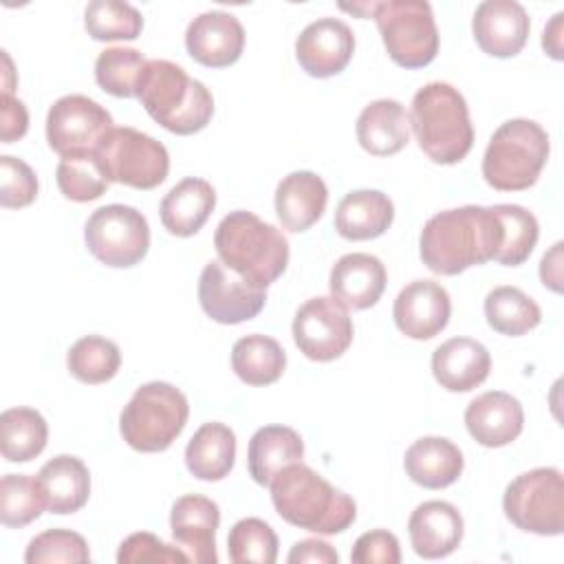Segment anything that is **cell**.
<instances>
[{"label": "cell", "instance_id": "1", "mask_svg": "<svg viewBox=\"0 0 564 564\" xmlns=\"http://www.w3.org/2000/svg\"><path fill=\"white\" fill-rule=\"evenodd\" d=\"M502 225L494 207L463 205L427 218L419 238L423 264L438 275H458L496 258Z\"/></svg>", "mask_w": 564, "mask_h": 564}, {"label": "cell", "instance_id": "2", "mask_svg": "<svg viewBox=\"0 0 564 564\" xmlns=\"http://www.w3.org/2000/svg\"><path fill=\"white\" fill-rule=\"evenodd\" d=\"M269 487L278 516L304 531L335 535L357 518L355 500L302 460L280 469Z\"/></svg>", "mask_w": 564, "mask_h": 564}, {"label": "cell", "instance_id": "3", "mask_svg": "<svg viewBox=\"0 0 564 564\" xmlns=\"http://www.w3.org/2000/svg\"><path fill=\"white\" fill-rule=\"evenodd\" d=\"M214 247L225 267L264 291L289 264V240L284 234L247 209L229 212L218 223Z\"/></svg>", "mask_w": 564, "mask_h": 564}, {"label": "cell", "instance_id": "4", "mask_svg": "<svg viewBox=\"0 0 564 564\" xmlns=\"http://www.w3.org/2000/svg\"><path fill=\"white\" fill-rule=\"evenodd\" d=\"M137 97L159 126L181 137L207 128L214 115V97L207 86L170 59H148Z\"/></svg>", "mask_w": 564, "mask_h": 564}, {"label": "cell", "instance_id": "5", "mask_svg": "<svg viewBox=\"0 0 564 564\" xmlns=\"http://www.w3.org/2000/svg\"><path fill=\"white\" fill-rule=\"evenodd\" d=\"M410 126L432 163L454 165L474 145V126L465 97L447 82H430L412 97Z\"/></svg>", "mask_w": 564, "mask_h": 564}, {"label": "cell", "instance_id": "6", "mask_svg": "<svg viewBox=\"0 0 564 564\" xmlns=\"http://www.w3.org/2000/svg\"><path fill=\"white\" fill-rule=\"evenodd\" d=\"M551 152L546 130L533 119H509L496 128L485 154L482 178L498 192L535 185Z\"/></svg>", "mask_w": 564, "mask_h": 564}, {"label": "cell", "instance_id": "7", "mask_svg": "<svg viewBox=\"0 0 564 564\" xmlns=\"http://www.w3.org/2000/svg\"><path fill=\"white\" fill-rule=\"evenodd\" d=\"M189 416L187 397L167 381H150L134 390L119 416L123 441L145 454L165 452Z\"/></svg>", "mask_w": 564, "mask_h": 564}, {"label": "cell", "instance_id": "8", "mask_svg": "<svg viewBox=\"0 0 564 564\" xmlns=\"http://www.w3.org/2000/svg\"><path fill=\"white\" fill-rule=\"evenodd\" d=\"M372 18L390 59L408 70L423 68L438 53V29L430 2L388 0L375 2Z\"/></svg>", "mask_w": 564, "mask_h": 564}, {"label": "cell", "instance_id": "9", "mask_svg": "<svg viewBox=\"0 0 564 564\" xmlns=\"http://www.w3.org/2000/svg\"><path fill=\"white\" fill-rule=\"evenodd\" d=\"M507 520L535 535L564 531V478L555 467H535L516 476L502 496Z\"/></svg>", "mask_w": 564, "mask_h": 564}, {"label": "cell", "instance_id": "10", "mask_svg": "<svg viewBox=\"0 0 564 564\" xmlns=\"http://www.w3.org/2000/svg\"><path fill=\"white\" fill-rule=\"evenodd\" d=\"M88 251L106 267L128 269L139 264L150 249L145 216L121 203L97 207L84 227Z\"/></svg>", "mask_w": 564, "mask_h": 564}, {"label": "cell", "instance_id": "11", "mask_svg": "<svg viewBox=\"0 0 564 564\" xmlns=\"http://www.w3.org/2000/svg\"><path fill=\"white\" fill-rule=\"evenodd\" d=\"M110 181L134 189H154L167 178L170 154L154 137L130 128H112L97 148Z\"/></svg>", "mask_w": 564, "mask_h": 564}, {"label": "cell", "instance_id": "12", "mask_svg": "<svg viewBox=\"0 0 564 564\" xmlns=\"http://www.w3.org/2000/svg\"><path fill=\"white\" fill-rule=\"evenodd\" d=\"M352 335L348 308L333 295L306 300L293 317V341L311 361L339 359L350 348Z\"/></svg>", "mask_w": 564, "mask_h": 564}, {"label": "cell", "instance_id": "13", "mask_svg": "<svg viewBox=\"0 0 564 564\" xmlns=\"http://www.w3.org/2000/svg\"><path fill=\"white\" fill-rule=\"evenodd\" d=\"M112 128V115L86 95H64L46 115V141L59 156L97 150Z\"/></svg>", "mask_w": 564, "mask_h": 564}, {"label": "cell", "instance_id": "14", "mask_svg": "<svg viewBox=\"0 0 564 564\" xmlns=\"http://www.w3.org/2000/svg\"><path fill=\"white\" fill-rule=\"evenodd\" d=\"M198 302L214 322L242 324L264 308L267 291L251 286L220 260H209L198 278Z\"/></svg>", "mask_w": 564, "mask_h": 564}, {"label": "cell", "instance_id": "15", "mask_svg": "<svg viewBox=\"0 0 564 564\" xmlns=\"http://www.w3.org/2000/svg\"><path fill=\"white\" fill-rule=\"evenodd\" d=\"M355 33L339 18H319L302 29L295 40V57L311 77L339 75L352 59Z\"/></svg>", "mask_w": 564, "mask_h": 564}, {"label": "cell", "instance_id": "16", "mask_svg": "<svg viewBox=\"0 0 564 564\" xmlns=\"http://www.w3.org/2000/svg\"><path fill=\"white\" fill-rule=\"evenodd\" d=\"M452 300L443 284L434 280H414L394 297L392 317L397 328L416 341L436 337L449 322Z\"/></svg>", "mask_w": 564, "mask_h": 564}, {"label": "cell", "instance_id": "17", "mask_svg": "<svg viewBox=\"0 0 564 564\" xmlns=\"http://www.w3.org/2000/svg\"><path fill=\"white\" fill-rule=\"evenodd\" d=\"M529 13L516 0H485L471 18V33L480 51L500 59L518 55L529 40Z\"/></svg>", "mask_w": 564, "mask_h": 564}, {"label": "cell", "instance_id": "18", "mask_svg": "<svg viewBox=\"0 0 564 564\" xmlns=\"http://www.w3.org/2000/svg\"><path fill=\"white\" fill-rule=\"evenodd\" d=\"M220 524L218 505L198 494L174 500L170 511V529L178 549L196 564H216V529Z\"/></svg>", "mask_w": 564, "mask_h": 564}, {"label": "cell", "instance_id": "19", "mask_svg": "<svg viewBox=\"0 0 564 564\" xmlns=\"http://www.w3.org/2000/svg\"><path fill=\"white\" fill-rule=\"evenodd\" d=\"M185 48L192 59L207 68H225L240 59L245 29L229 11H205L185 31Z\"/></svg>", "mask_w": 564, "mask_h": 564}, {"label": "cell", "instance_id": "20", "mask_svg": "<svg viewBox=\"0 0 564 564\" xmlns=\"http://www.w3.org/2000/svg\"><path fill=\"white\" fill-rule=\"evenodd\" d=\"M465 427L482 447H505L522 434L524 410L513 394L489 390L465 408Z\"/></svg>", "mask_w": 564, "mask_h": 564}, {"label": "cell", "instance_id": "21", "mask_svg": "<svg viewBox=\"0 0 564 564\" xmlns=\"http://www.w3.org/2000/svg\"><path fill=\"white\" fill-rule=\"evenodd\" d=\"M408 533L419 557L441 560L452 555L463 542L465 522L452 502L427 500L410 513Z\"/></svg>", "mask_w": 564, "mask_h": 564}, {"label": "cell", "instance_id": "22", "mask_svg": "<svg viewBox=\"0 0 564 564\" xmlns=\"http://www.w3.org/2000/svg\"><path fill=\"white\" fill-rule=\"evenodd\" d=\"M388 273L383 262L372 253H346L341 256L328 275L330 295L346 308L366 311L379 302L386 291Z\"/></svg>", "mask_w": 564, "mask_h": 564}, {"label": "cell", "instance_id": "23", "mask_svg": "<svg viewBox=\"0 0 564 564\" xmlns=\"http://www.w3.org/2000/svg\"><path fill=\"white\" fill-rule=\"evenodd\" d=\"M491 370L489 350L471 337H452L432 352V375L449 392L478 388Z\"/></svg>", "mask_w": 564, "mask_h": 564}, {"label": "cell", "instance_id": "24", "mask_svg": "<svg viewBox=\"0 0 564 564\" xmlns=\"http://www.w3.org/2000/svg\"><path fill=\"white\" fill-rule=\"evenodd\" d=\"M273 203L282 227L300 234L322 218L328 203V187L315 172H291L278 183Z\"/></svg>", "mask_w": 564, "mask_h": 564}, {"label": "cell", "instance_id": "25", "mask_svg": "<svg viewBox=\"0 0 564 564\" xmlns=\"http://www.w3.org/2000/svg\"><path fill=\"white\" fill-rule=\"evenodd\" d=\"M403 467L410 480L419 487L443 489L460 478L465 458L458 445L449 438L421 436L405 449Z\"/></svg>", "mask_w": 564, "mask_h": 564}, {"label": "cell", "instance_id": "26", "mask_svg": "<svg viewBox=\"0 0 564 564\" xmlns=\"http://www.w3.org/2000/svg\"><path fill=\"white\" fill-rule=\"evenodd\" d=\"M214 207L216 189L212 183L198 176H187L163 196L159 216L172 236L189 238L200 231Z\"/></svg>", "mask_w": 564, "mask_h": 564}, {"label": "cell", "instance_id": "27", "mask_svg": "<svg viewBox=\"0 0 564 564\" xmlns=\"http://www.w3.org/2000/svg\"><path fill=\"white\" fill-rule=\"evenodd\" d=\"M357 141L372 156H392L410 141V115L397 99H375L357 117Z\"/></svg>", "mask_w": 564, "mask_h": 564}, {"label": "cell", "instance_id": "28", "mask_svg": "<svg viewBox=\"0 0 564 564\" xmlns=\"http://www.w3.org/2000/svg\"><path fill=\"white\" fill-rule=\"evenodd\" d=\"M46 509L57 516L79 511L90 496V474L82 458L70 454L53 456L37 471Z\"/></svg>", "mask_w": 564, "mask_h": 564}, {"label": "cell", "instance_id": "29", "mask_svg": "<svg viewBox=\"0 0 564 564\" xmlns=\"http://www.w3.org/2000/svg\"><path fill=\"white\" fill-rule=\"evenodd\" d=\"M394 220V205L379 189L348 192L335 209V229L346 240H372L388 231Z\"/></svg>", "mask_w": 564, "mask_h": 564}, {"label": "cell", "instance_id": "30", "mask_svg": "<svg viewBox=\"0 0 564 564\" xmlns=\"http://www.w3.org/2000/svg\"><path fill=\"white\" fill-rule=\"evenodd\" d=\"M236 463V434L229 425L203 423L185 447V465L198 480L216 482L229 476Z\"/></svg>", "mask_w": 564, "mask_h": 564}, {"label": "cell", "instance_id": "31", "mask_svg": "<svg viewBox=\"0 0 564 564\" xmlns=\"http://www.w3.org/2000/svg\"><path fill=\"white\" fill-rule=\"evenodd\" d=\"M304 456L302 436L286 425H264L253 432L247 449V465L251 478L269 487L273 476L291 463H300Z\"/></svg>", "mask_w": 564, "mask_h": 564}, {"label": "cell", "instance_id": "32", "mask_svg": "<svg viewBox=\"0 0 564 564\" xmlns=\"http://www.w3.org/2000/svg\"><path fill=\"white\" fill-rule=\"evenodd\" d=\"M231 368L247 386L275 383L286 368V352L269 335H245L231 348Z\"/></svg>", "mask_w": 564, "mask_h": 564}, {"label": "cell", "instance_id": "33", "mask_svg": "<svg viewBox=\"0 0 564 564\" xmlns=\"http://www.w3.org/2000/svg\"><path fill=\"white\" fill-rule=\"evenodd\" d=\"M48 441L46 419L33 408H9L0 414V452L7 463H29Z\"/></svg>", "mask_w": 564, "mask_h": 564}, {"label": "cell", "instance_id": "34", "mask_svg": "<svg viewBox=\"0 0 564 564\" xmlns=\"http://www.w3.org/2000/svg\"><path fill=\"white\" fill-rule=\"evenodd\" d=\"M55 181L64 198L75 203H88L106 194L110 187V174L97 150H79L59 159Z\"/></svg>", "mask_w": 564, "mask_h": 564}, {"label": "cell", "instance_id": "35", "mask_svg": "<svg viewBox=\"0 0 564 564\" xmlns=\"http://www.w3.org/2000/svg\"><path fill=\"white\" fill-rule=\"evenodd\" d=\"M487 324L507 337H520L542 322V311L533 297L518 286H496L485 297Z\"/></svg>", "mask_w": 564, "mask_h": 564}, {"label": "cell", "instance_id": "36", "mask_svg": "<svg viewBox=\"0 0 564 564\" xmlns=\"http://www.w3.org/2000/svg\"><path fill=\"white\" fill-rule=\"evenodd\" d=\"M121 366L119 346L99 335L79 337L66 352L68 372L88 386L110 381Z\"/></svg>", "mask_w": 564, "mask_h": 564}, {"label": "cell", "instance_id": "37", "mask_svg": "<svg viewBox=\"0 0 564 564\" xmlns=\"http://www.w3.org/2000/svg\"><path fill=\"white\" fill-rule=\"evenodd\" d=\"M491 207L498 214L502 225V245L494 262L505 267H520L524 260H529L538 242V236H540L538 218L527 207L513 205V203H498Z\"/></svg>", "mask_w": 564, "mask_h": 564}, {"label": "cell", "instance_id": "38", "mask_svg": "<svg viewBox=\"0 0 564 564\" xmlns=\"http://www.w3.org/2000/svg\"><path fill=\"white\" fill-rule=\"evenodd\" d=\"M84 26L97 42L137 40L143 31V15L128 2L93 0L84 11Z\"/></svg>", "mask_w": 564, "mask_h": 564}, {"label": "cell", "instance_id": "39", "mask_svg": "<svg viewBox=\"0 0 564 564\" xmlns=\"http://www.w3.org/2000/svg\"><path fill=\"white\" fill-rule=\"evenodd\" d=\"M148 59L137 48L112 46L97 55L95 79L112 97H137V88Z\"/></svg>", "mask_w": 564, "mask_h": 564}, {"label": "cell", "instance_id": "40", "mask_svg": "<svg viewBox=\"0 0 564 564\" xmlns=\"http://www.w3.org/2000/svg\"><path fill=\"white\" fill-rule=\"evenodd\" d=\"M46 507L37 478L4 474L0 480V520L9 529H22L37 520Z\"/></svg>", "mask_w": 564, "mask_h": 564}, {"label": "cell", "instance_id": "41", "mask_svg": "<svg viewBox=\"0 0 564 564\" xmlns=\"http://www.w3.org/2000/svg\"><path fill=\"white\" fill-rule=\"evenodd\" d=\"M227 553L234 564H273L278 560V535L264 520L242 518L229 529Z\"/></svg>", "mask_w": 564, "mask_h": 564}, {"label": "cell", "instance_id": "42", "mask_svg": "<svg viewBox=\"0 0 564 564\" xmlns=\"http://www.w3.org/2000/svg\"><path fill=\"white\" fill-rule=\"evenodd\" d=\"M90 551L86 540L68 529H46L37 533L26 551H24V562L26 564H57V562H88Z\"/></svg>", "mask_w": 564, "mask_h": 564}, {"label": "cell", "instance_id": "43", "mask_svg": "<svg viewBox=\"0 0 564 564\" xmlns=\"http://www.w3.org/2000/svg\"><path fill=\"white\" fill-rule=\"evenodd\" d=\"M37 196V176L29 163L11 154L0 156V205L22 209Z\"/></svg>", "mask_w": 564, "mask_h": 564}, {"label": "cell", "instance_id": "44", "mask_svg": "<svg viewBox=\"0 0 564 564\" xmlns=\"http://www.w3.org/2000/svg\"><path fill=\"white\" fill-rule=\"evenodd\" d=\"M117 562L119 564H145V562H159V564H185L189 557L165 542H161L154 533L148 531H137L128 535L117 551Z\"/></svg>", "mask_w": 564, "mask_h": 564}, {"label": "cell", "instance_id": "45", "mask_svg": "<svg viewBox=\"0 0 564 564\" xmlns=\"http://www.w3.org/2000/svg\"><path fill=\"white\" fill-rule=\"evenodd\" d=\"M355 564H399L401 546L394 533L386 529H375L361 533L350 551Z\"/></svg>", "mask_w": 564, "mask_h": 564}, {"label": "cell", "instance_id": "46", "mask_svg": "<svg viewBox=\"0 0 564 564\" xmlns=\"http://www.w3.org/2000/svg\"><path fill=\"white\" fill-rule=\"evenodd\" d=\"M29 130V112L26 106L15 99L11 93H2V106H0V141L13 143L22 139Z\"/></svg>", "mask_w": 564, "mask_h": 564}, {"label": "cell", "instance_id": "47", "mask_svg": "<svg viewBox=\"0 0 564 564\" xmlns=\"http://www.w3.org/2000/svg\"><path fill=\"white\" fill-rule=\"evenodd\" d=\"M286 562L289 564H302V562L337 564L339 555H337V551L328 542L317 540V538H306V540H300V542H295L291 546V551L286 555Z\"/></svg>", "mask_w": 564, "mask_h": 564}, {"label": "cell", "instance_id": "48", "mask_svg": "<svg viewBox=\"0 0 564 564\" xmlns=\"http://www.w3.org/2000/svg\"><path fill=\"white\" fill-rule=\"evenodd\" d=\"M562 247H564V242L557 240L542 256V262H540V280L553 293H562Z\"/></svg>", "mask_w": 564, "mask_h": 564}, {"label": "cell", "instance_id": "49", "mask_svg": "<svg viewBox=\"0 0 564 564\" xmlns=\"http://www.w3.org/2000/svg\"><path fill=\"white\" fill-rule=\"evenodd\" d=\"M562 33H564V11H557L551 22L544 26L542 33V48L549 57L553 59H564V48H562Z\"/></svg>", "mask_w": 564, "mask_h": 564}, {"label": "cell", "instance_id": "50", "mask_svg": "<svg viewBox=\"0 0 564 564\" xmlns=\"http://www.w3.org/2000/svg\"><path fill=\"white\" fill-rule=\"evenodd\" d=\"M2 64H4V84H2V93H11V90H13V66H11V57L7 55V51H2Z\"/></svg>", "mask_w": 564, "mask_h": 564}]
</instances>
